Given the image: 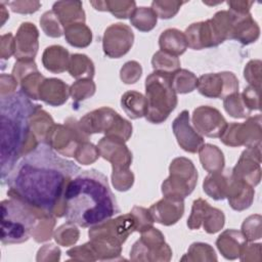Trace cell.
Segmentation results:
<instances>
[{"label":"cell","mask_w":262,"mask_h":262,"mask_svg":"<svg viewBox=\"0 0 262 262\" xmlns=\"http://www.w3.org/2000/svg\"><path fill=\"white\" fill-rule=\"evenodd\" d=\"M80 171L74 162L59 157L48 144L40 143L7 176V194L40 215L62 217L67 185Z\"/></svg>","instance_id":"6da1fadb"},{"label":"cell","mask_w":262,"mask_h":262,"mask_svg":"<svg viewBox=\"0 0 262 262\" xmlns=\"http://www.w3.org/2000/svg\"><path fill=\"white\" fill-rule=\"evenodd\" d=\"M63 213L68 221L92 227L120 213L107 178L95 169L80 171L67 185Z\"/></svg>","instance_id":"7a4b0ae2"},{"label":"cell","mask_w":262,"mask_h":262,"mask_svg":"<svg viewBox=\"0 0 262 262\" xmlns=\"http://www.w3.org/2000/svg\"><path fill=\"white\" fill-rule=\"evenodd\" d=\"M39 104L21 91L0 96L1 117V182L4 184L19 159L33 151L40 143L32 131L31 118Z\"/></svg>","instance_id":"3957f363"},{"label":"cell","mask_w":262,"mask_h":262,"mask_svg":"<svg viewBox=\"0 0 262 262\" xmlns=\"http://www.w3.org/2000/svg\"><path fill=\"white\" fill-rule=\"evenodd\" d=\"M41 216L24 203L9 198L1 202V242L20 244L29 239Z\"/></svg>","instance_id":"277c9868"},{"label":"cell","mask_w":262,"mask_h":262,"mask_svg":"<svg viewBox=\"0 0 262 262\" xmlns=\"http://www.w3.org/2000/svg\"><path fill=\"white\" fill-rule=\"evenodd\" d=\"M171 76L172 74L155 71L145 79V97L147 99L145 118L150 123L164 122L177 105V93L172 86Z\"/></svg>","instance_id":"5b68a950"},{"label":"cell","mask_w":262,"mask_h":262,"mask_svg":"<svg viewBox=\"0 0 262 262\" xmlns=\"http://www.w3.org/2000/svg\"><path fill=\"white\" fill-rule=\"evenodd\" d=\"M80 127L90 135L104 133L105 136L118 137L127 141L132 134V125L110 107H100L86 114L80 121Z\"/></svg>","instance_id":"8992f818"},{"label":"cell","mask_w":262,"mask_h":262,"mask_svg":"<svg viewBox=\"0 0 262 262\" xmlns=\"http://www.w3.org/2000/svg\"><path fill=\"white\" fill-rule=\"evenodd\" d=\"M170 176L162 184L164 196L184 199L190 194L198 181V172L192 162L186 158H176L171 162Z\"/></svg>","instance_id":"52a82bcc"},{"label":"cell","mask_w":262,"mask_h":262,"mask_svg":"<svg viewBox=\"0 0 262 262\" xmlns=\"http://www.w3.org/2000/svg\"><path fill=\"white\" fill-rule=\"evenodd\" d=\"M89 135L86 134L79 125V121L69 118L64 125H53L46 139V144L62 156L74 157L78 146L86 142Z\"/></svg>","instance_id":"ba28073f"},{"label":"cell","mask_w":262,"mask_h":262,"mask_svg":"<svg viewBox=\"0 0 262 262\" xmlns=\"http://www.w3.org/2000/svg\"><path fill=\"white\" fill-rule=\"evenodd\" d=\"M171 256L172 251L165 243L163 233L154 227L141 232L140 239L130 252V259L133 261H169Z\"/></svg>","instance_id":"9c48e42d"},{"label":"cell","mask_w":262,"mask_h":262,"mask_svg":"<svg viewBox=\"0 0 262 262\" xmlns=\"http://www.w3.org/2000/svg\"><path fill=\"white\" fill-rule=\"evenodd\" d=\"M220 140L231 147L261 145V116L249 118L245 123L227 124Z\"/></svg>","instance_id":"30bf717a"},{"label":"cell","mask_w":262,"mask_h":262,"mask_svg":"<svg viewBox=\"0 0 262 262\" xmlns=\"http://www.w3.org/2000/svg\"><path fill=\"white\" fill-rule=\"evenodd\" d=\"M196 88L206 97L225 98L237 92L238 80L231 72L209 73L198 79Z\"/></svg>","instance_id":"8fae6325"},{"label":"cell","mask_w":262,"mask_h":262,"mask_svg":"<svg viewBox=\"0 0 262 262\" xmlns=\"http://www.w3.org/2000/svg\"><path fill=\"white\" fill-rule=\"evenodd\" d=\"M224 221L225 217L222 211L217 208H212L207 201L198 199L192 204L187 226L194 230L203 225L206 232L215 233L223 227Z\"/></svg>","instance_id":"7c38bea8"},{"label":"cell","mask_w":262,"mask_h":262,"mask_svg":"<svg viewBox=\"0 0 262 262\" xmlns=\"http://www.w3.org/2000/svg\"><path fill=\"white\" fill-rule=\"evenodd\" d=\"M133 41L134 34L129 26L121 23L113 24L103 33V52L111 58H119L131 49Z\"/></svg>","instance_id":"4fadbf2b"},{"label":"cell","mask_w":262,"mask_h":262,"mask_svg":"<svg viewBox=\"0 0 262 262\" xmlns=\"http://www.w3.org/2000/svg\"><path fill=\"white\" fill-rule=\"evenodd\" d=\"M191 120L199 134L211 138L220 137L227 126V122L221 113L217 108L209 105L196 107L193 111Z\"/></svg>","instance_id":"5bb4252c"},{"label":"cell","mask_w":262,"mask_h":262,"mask_svg":"<svg viewBox=\"0 0 262 262\" xmlns=\"http://www.w3.org/2000/svg\"><path fill=\"white\" fill-rule=\"evenodd\" d=\"M172 130L179 146L187 152H198L204 144V138L190 125L188 111H182L173 121Z\"/></svg>","instance_id":"9a60e30c"},{"label":"cell","mask_w":262,"mask_h":262,"mask_svg":"<svg viewBox=\"0 0 262 262\" xmlns=\"http://www.w3.org/2000/svg\"><path fill=\"white\" fill-rule=\"evenodd\" d=\"M260 145L250 146L239 157L235 167L231 169L234 178L255 186L260 182Z\"/></svg>","instance_id":"2e32d148"},{"label":"cell","mask_w":262,"mask_h":262,"mask_svg":"<svg viewBox=\"0 0 262 262\" xmlns=\"http://www.w3.org/2000/svg\"><path fill=\"white\" fill-rule=\"evenodd\" d=\"M124 142L118 137L104 136L97 144L100 156L112 163L113 170L129 169L132 163V154Z\"/></svg>","instance_id":"e0dca14e"},{"label":"cell","mask_w":262,"mask_h":262,"mask_svg":"<svg viewBox=\"0 0 262 262\" xmlns=\"http://www.w3.org/2000/svg\"><path fill=\"white\" fill-rule=\"evenodd\" d=\"M154 221L169 226L175 224L184 213L183 199L164 196L148 209Z\"/></svg>","instance_id":"ac0fdd59"},{"label":"cell","mask_w":262,"mask_h":262,"mask_svg":"<svg viewBox=\"0 0 262 262\" xmlns=\"http://www.w3.org/2000/svg\"><path fill=\"white\" fill-rule=\"evenodd\" d=\"M38 37L39 32L36 26L32 23H23L17 29L14 37L15 52L14 56L17 59H34L38 52Z\"/></svg>","instance_id":"d6986e66"},{"label":"cell","mask_w":262,"mask_h":262,"mask_svg":"<svg viewBox=\"0 0 262 262\" xmlns=\"http://www.w3.org/2000/svg\"><path fill=\"white\" fill-rule=\"evenodd\" d=\"M188 47L194 50L218 46L211 29L209 19L191 24L184 32Z\"/></svg>","instance_id":"ffe728a7"},{"label":"cell","mask_w":262,"mask_h":262,"mask_svg":"<svg viewBox=\"0 0 262 262\" xmlns=\"http://www.w3.org/2000/svg\"><path fill=\"white\" fill-rule=\"evenodd\" d=\"M69 95V85L56 78H45L39 89V99L52 106L63 104L68 100Z\"/></svg>","instance_id":"44dd1931"},{"label":"cell","mask_w":262,"mask_h":262,"mask_svg":"<svg viewBox=\"0 0 262 262\" xmlns=\"http://www.w3.org/2000/svg\"><path fill=\"white\" fill-rule=\"evenodd\" d=\"M253 186L249 185L247 182L234 178L231 174V180L228 186L226 198L230 207L235 211H243L248 209L254 199Z\"/></svg>","instance_id":"7402d4cb"},{"label":"cell","mask_w":262,"mask_h":262,"mask_svg":"<svg viewBox=\"0 0 262 262\" xmlns=\"http://www.w3.org/2000/svg\"><path fill=\"white\" fill-rule=\"evenodd\" d=\"M247 244V239L242 233L235 229H227L223 231L216 241V246L220 253L226 259L233 260L239 257V254Z\"/></svg>","instance_id":"603a6c76"},{"label":"cell","mask_w":262,"mask_h":262,"mask_svg":"<svg viewBox=\"0 0 262 262\" xmlns=\"http://www.w3.org/2000/svg\"><path fill=\"white\" fill-rule=\"evenodd\" d=\"M231 180V169L210 173L204 180V191L213 200H224Z\"/></svg>","instance_id":"cb8c5ba5"},{"label":"cell","mask_w":262,"mask_h":262,"mask_svg":"<svg viewBox=\"0 0 262 262\" xmlns=\"http://www.w3.org/2000/svg\"><path fill=\"white\" fill-rule=\"evenodd\" d=\"M63 28L77 23H85V12L80 1H57L52 6Z\"/></svg>","instance_id":"d4e9b609"},{"label":"cell","mask_w":262,"mask_h":262,"mask_svg":"<svg viewBox=\"0 0 262 262\" xmlns=\"http://www.w3.org/2000/svg\"><path fill=\"white\" fill-rule=\"evenodd\" d=\"M233 14L235 15V23L232 29L231 39L237 40L244 45L255 42L259 38L260 30L257 23L252 18L251 14Z\"/></svg>","instance_id":"484cf974"},{"label":"cell","mask_w":262,"mask_h":262,"mask_svg":"<svg viewBox=\"0 0 262 262\" xmlns=\"http://www.w3.org/2000/svg\"><path fill=\"white\" fill-rule=\"evenodd\" d=\"M70 57L71 55L66 48L60 45H52L44 50L42 62L47 71L59 74L68 70Z\"/></svg>","instance_id":"4316f807"},{"label":"cell","mask_w":262,"mask_h":262,"mask_svg":"<svg viewBox=\"0 0 262 262\" xmlns=\"http://www.w3.org/2000/svg\"><path fill=\"white\" fill-rule=\"evenodd\" d=\"M159 45L162 51L174 56L183 54L188 47L184 33L177 29L165 30L159 38Z\"/></svg>","instance_id":"83f0119b"},{"label":"cell","mask_w":262,"mask_h":262,"mask_svg":"<svg viewBox=\"0 0 262 262\" xmlns=\"http://www.w3.org/2000/svg\"><path fill=\"white\" fill-rule=\"evenodd\" d=\"M121 105L126 115L131 119L145 117L147 113V99L137 91H127L121 97Z\"/></svg>","instance_id":"f1b7e54d"},{"label":"cell","mask_w":262,"mask_h":262,"mask_svg":"<svg viewBox=\"0 0 262 262\" xmlns=\"http://www.w3.org/2000/svg\"><path fill=\"white\" fill-rule=\"evenodd\" d=\"M200 161L203 168L209 173L217 172L224 167V157L222 151L213 144H203L199 150Z\"/></svg>","instance_id":"f546056e"},{"label":"cell","mask_w":262,"mask_h":262,"mask_svg":"<svg viewBox=\"0 0 262 262\" xmlns=\"http://www.w3.org/2000/svg\"><path fill=\"white\" fill-rule=\"evenodd\" d=\"M64 37L67 42L78 48L87 47L92 41L91 30L84 23H77L64 28Z\"/></svg>","instance_id":"4dcf8cb0"},{"label":"cell","mask_w":262,"mask_h":262,"mask_svg":"<svg viewBox=\"0 0 262 262\" xmlns=\"http://www.w3.org/2000/svg\"><path fill=\"white\" fill-rule=\"evenodd\" d=\"M90 4L99 11H110L118 18L130 17L136 8L134 1H91Z\"/></svg>","instance_id":"1f68e13d"},{"label":"cell","mask_w":262,"mask_h":262,"mask_svg":"<svg viewBox=\"0 0 262 262\" xmlns=\"http://www.w3.org/2000/svg\"><path fill=\"white\" fill-rule=\"evenodd\" d=\"M68 71L76 79H92L94 76V64L85 54H72L69 61Z\"/></svg>","instance_id":"d6a6232c"},{"label":"cell","mask_w":262,"mask_h":262,"mask_svg":"<svg viewBox=\"0 0 262 262\" xmlns=\"http://www.w3.org/2000/svg\"><path fill=\"white\" fill-rule=\"evenodd\" d=\"M53 125L54 122L52 118L44 110H42L41 105H39L31 118L32 131L39 143H46L47 136Z\"/></svg>","instance_id":"836d02e7"},{"label":"cell","mask_w":262,"mask_h":262,"mask_svg":"<svg viewBox=\"0 0 262 262\" xmlns=\"http://www.w3.org/2000/svg\"><path fill=\"white\" fill-rule=\"evenodd\" d=\"M158 20V15L151 7H136L130 16V23L141 32L151 31Z\"/></svg>","instance_id":"e575fe53"},{"label":"cell","mask_w":262,"mask_h":262,"mask_svg":"<svg viewBox=\"0 0 262 262\" xmlns=\"http://www.w3.org/2000/svg\"><path fill=\"white\" fill-rule=\"evenodd\" d=\"M172 86L176 93H188L193 91L198 85V78L195 75L187 70H178L171 76Z\"/></svg>","instance_id":"d590c367"},{"label":"cell","mask_w":262,"mask_h":262,"mask_svg":"<svg viewBox=\"0 0 262 262\" xmlns=\"http://www.w3.org/2000/svg\"><path fill=\"white\" fill-rule=\"evenodd\" d=\"M45 80L44 76H42L38 69L34 70L30 73H28L26 76H24L20 81V91L26 94L29 98L33 100L39 99V89L42 84V82Z\"/></svg>","instance_id":"8d00e7d4"},{"label":"cell","mask_w":262,"mask_h":262,"mask_svg":"<svg viewBox=\"0 0 262 262\" xmlns=\"http://www.w3.org/2000/svg\"><path fill=\"white\" fill-rule=\"evenodd\" d=\"M151 64L155 71L167 74H173L180 68V60L177 56L171 55L167 52L159 50L151 59Z\"/></svg>","instance_id":"74e56055"},{"label":"cell","mask_w":262,"mask_h":262,"mask_svg":"<svg viewBox=\"0 0 262 262\" xmlns=\"http://www.w3.org/2000/svg\"><path fill=\"white\" fill-rule=\"evenodd\" d=\"M223 105L226 113L229 114V116L232 118L243 119L249 117L251 114V111L248 110L243 100L242 94L238 92L226 96L223 100Z\"/></svg>","instance_id":"f35d334b"},{"label":"cell","mask_w":262,"mask_h":262,"mask_svg":"<svg viewBox=\"0 0 262 262\" xmlns=\"http://www.w3.org/2000/svg\"><path fill=\"white\" fill-rule=\"evenodd\" d=\"M55 217L52 215H41L38 217L32 236L37 243H42L51 238Z\"/></svg>","instance_id":"ab89813d"},{"label":"cell","mask_w":262,"mask_h":262,"mask_svg":"<svg viewBox=\"0 0 262 262\" xmlns=\"http://www.w3.org/2000/svg\"><path fill=\"white\" fill-rule=\"evenodd\" d=\"M181 260H189V261H216L217 257L213 248L204 243H193L189 249L187 254L181 258Z\"/></svg>","instance_id":"60d3db41"},{"label":"cell","mask_w":262,"mask_h":262,"mask_svg":"<svg viewBox=\"0 0 262 262\" xmlns=\"http://www.w3.org/2000/svg\"><path fill=\"white\" fill-rule=\"evenodd\" d=\"M79 229L76 224L68 221L67 223L59 226L54 232V238L57 244L63 247L74 245L79 239Z\"/></svg>","instance_id":"b9f144b4"},{"label":"cell","mask_w":262,"mask_h":262,"mask_svg":"<svg viewBox=\"0 0 262 262\" xmlns=\"http://www.w3.org/2000/svg\"><path fill=\"white\" fill-rule=\"evenodd\" d=\"M95 93V84L91 79H80L70 87V95L75 101H82Z\"/></svg>","instance_id":"7bdbcfd3"},{"label":"cell","mask_w":262,"mask_h":262,"mask_svg":"<svg viewBox=\"0 0 262 262\" xmlns=\"http://www.w3.org/2000/svg\"><path fill=\"white\" fill-rule=\"evenodd\" d=\"M40 25L43 32L47 36L52 38L60 37L64 32V29H62L63 27L61 26L60 21L58 20L57 16L52 10L43 13V15L40 18Z\"/></svg>","instance_id":"ee69618b"},{"label":"cell","mask_w":262,"mask_h":262,"mask_svg":"<svg viewBox=\"0 0 262 262\" xmlns=\"http://www.w3.org/2000/svg\"><path fill=\"white\" fill-rule=\"evenodd\" d=\"M184 3L181 1H152L151 8L159 17L168 19L173 17Z\"/></svg>","instance_id":"f6af8a7d"},{"label":"cell","mask_w":262,"mask_h":262,"mask_svg":"<svg viewBox=\"0 0 262 262\" xmlns=\"http://www.w3.org/2000/svg\"><path fill=\"white\" fill-rule=\"evenodd\" d=\"M99 150L98 147H96L94 144L86 141L82 142L76 152H75V159L82 165H89L95 162L99 157Z\"/></svg>","instance_id":"bcb514c9"},{"label":"cell","mask_w":262,"mask_h":262,"mask_svg":"<svg viewBox=\"0 0 262 262\" xmlns=\"http://www.w3.org/2000/svg\"><path fill=\"white\" fill-rule=\"evenodd\" d=\"M112 181L117 190L126 191L133 185L134 175L129 169L113 170Z\"/></svg>","instance_id":"7dc6e473"},{"label":"cell","mask_w":262,"mask_h":262,"mask_svg":"<svg viewBox=\"0 0 262 262\" xmlns=\"http://www.w3.org/2000/svg\"><path fill=\"white\" fill-rule=\"evenodd\" d=\"M141 66L137 61L131 60L127 61L121 69L120 78L125 84H133L141 77Z\"/></svg>","instance_id":"c3c4849f"},{"label":"cell","mask_w":262,"mask_h":262,"mask_svg":"<svg viewBox=\"0 0 262 262\" xmlns=\"http://www.w3.org/2000/svg\"><path fill=\"white\" fill-rule=\"evenodd\" d=\"M131 213L134 215L136 219V231L143 232L150 227H152L154 219L149 213V211L143 207L135 206L131 210Z\"/></svg>","instance_id":"681fc988"},{"label":"cell","mask_w":262,"mask_h":262,"mask_svg":"<svg viewBox=\"0 0 262 262\" xmlns=\"http://www.w3.org/2000/svg\"><path fill=\"white\" fill-rule=\"evenodd\" d=\"M260 221H261L260 215L250 216L244 221L242 225V233L244 234L247 241L252 242L254 239L260 238L261 230H255V226L260 224Z\"/></svg>","instance_id":"f907efd6"},{"label":"cell","mask_w":262,"mask_h":262,"mask_svg":"<svg viewBox=\"0 0 262 262\" xmlns=\"http://www.w3.org/2000/svg\"><path fill=\"white\" fill-rule=\"evenodd\" d=\"M67 254L76 260H90V261L97 260L95 253L89 243L81 245L79 247H75L69 250Z\"/></svg>","instance_id":"816d5d0a"},{"label":"cell","mask_w":262,"mask_h":262,"mask_svg":"<svg viewBox=\"0 0 262 262\" xmlns=\"http://www.w3.org/2000/svg\"><path fill=\"white\" fill-rule=\"evenodd\" d=\"M259 93H260V89H257L253 86H249V87L245 88L244 92L242 93L243 100L249 111L252 112V111L260 110Z\"/></svg>","instance_id":"f5cc1de1"},{"label":"cell","mask_w":262,"mask_h":262,"mask_svg":"<svg viewBox=\"0 0 262 262\" xmlns=\"http://www.w3.org/2000/svg\"><path fill=\"white\" fill-rule=\"evenodd\" d=\"M7 4L13 12L23 14L36 12L41 6V3L38 1H10Z\"/></svg>","instance_id":"db71d44e"},{"label":"cell","mask_w":262,"mask_h":262,"mask_svg":"<svg viewBox=\"0 0 262 262\" xmlns=\"http://www.w3.org/2000/svg\"><path fill=\"white\" fill-rule=\"evenodd\" d=\"M15 52V41L11 33L1 36L0 41V57L1 59H8Z\"/></svg>","instance_id":"11a10c76"},{"label":"cell","mask_w":262,"mask_h":262,"mask_svg":"<svg viewBox=\"0 0 262 262\" xmlns=\"http://www.w3.org/2000/svg\"><path fill=\"white\" fill-rule=\"evenodd\" d=\"M17 80L8 74H2L0 76V96H5L16 92Z\"/></svg>","instance_id":"9f6ffc18"},{"label":"cell","mask_w":262,"mask_h":262,"mask_svg":"<svg viewBox=\"0 0 262 262\" xmlns=\"http://www.w3.org/2000/svg\"><path fill=\"white\" fill-rule=\"evenodd\" d=\"M253 3L254 2L252 1H228L227 5L229 6V11L235 14L245 15L250 13V8Z\"/></svg>","instance_id":"6f0895ef"},{"label":"cell","mask_w":262,"mask_h":262,"mask_svg":"<svg viewBox=\"0 0 262 262\" xmlns=\"http://www.w3.org/2000/svg\"><path fill=\"white\" fill-rule=\"evenodd\" d=\"M0 7H1V26H3L5 20L9 17V14H8V11L6 10V7L4 6V2H1Z\"/></svg>","instance_id":"680465c9"}]
</instances>
